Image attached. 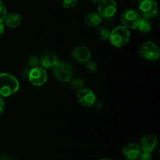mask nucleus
Segmentation results:
<instances>
[{
  "mask_svg": "<svg viewBox=\"0 0 160 160\" xmlns=\"http://www.w3.org/2000/svg\"><path fill=\"white\" fill-rule=\"evenodd\" d=\"M78 0H62V5L65 9H70L76 6Z\"/></svg>",
  "mask_w": 160,
  "mask_h": 160,
  "instance_id": "nucleus-19",
  "label": "nucleus"
},
{
  "mask_svg": "<svg viewBox=\"0 0 160 160\" xmlns=\"http://www.w3.org/2000/svg\"><path fill=\"white\" fill-rule=\"evenodd\" d=\"M117 11V5L114 0H103L98 3V13L102 18L110 19Z\"/></svg>",
  "mask_w": 160,
  "mask_h": 160,
  "instance_id": "nucleus-9",
  "label": "nucleus"
},
{
  "mask_svg": "<svg viewBox=\"0 0 160 160\" xmlns=\"http://www.w3.org/2000/svg\"><path fill=\"white\" fill-rule=\"evenodd\" d=\"M0 160H1V159H0Z\"/></svg>",
  "mask_w": 160,
  "mask_h": 160,
  "instance_id": "nucleus-27",
  "label": "nucleus"
},
{
  "mask_svg": "<svg viewBox=\"0 0 160 160\" xmlns=\"http://www.w3.org/2000/svg\"><path fill=\"white\" fill-rule=\"evenodd\" d=\"M23 17L19 13H11L6 15L4 22L5 24L9 28H16L21 24Z\"/></svg>",
  "mask_w": 160,
  "mask_h": 160,
  "instance_id": "nucleus-14",
  "label": "nucleus"
},
{
  "mask_svg": "<svg viewBox=\"0 0 160 160\" xmlns=\"http://www.w3.org/2000/svg\"><path fill=\"white\" fill-rule=\"evenodd\" d=\"M100 160H111V159H109V158H101Z\"/></svg>",
  "mask_w": 160,
  "mask_h": 160,
  "instance_id": "nucleus-26",
  "label": "nucleus"
},
{
  "mask_svg": "<svg viewBox=\"0 0 160 160\" xmlns=\"http://www.w3.org/2000/svg\"><path fill=\"white\" fill-rule=\"evenodd\" d=\"M59 61L56 53L51 50H45L41 57V64L45 68H53Z\"/></svg>",
  "mask_w": 160,
  "mask_h": 160,
  "instance_id": "nucleus-13",
  "label": "nucleus"
},
{
  "mask_svg": "<svg viewBox=\"0 0 160 160\" xmlns=\"http://www.w3.org/2000/svg\"><path fill=\"white\" fill-rule=\"evenodd\" d=\"M142 153V150L139 144L135 143H129L126 144L122 149V154L127 160H136L138 158Z\"/></svg>",
  "mask_w": 160,
  "mask_h": 160,
  "instance_id": "nucleus-12",
  "label": "nucleus"
},
{
  "mask_svg": "<svg viewBox=\"0 0 160 160\" xmlns=\"http://www.w3.org/2000/svg\"><path fill=\"white\" fill-rule=\"evenodd\" d=\"M20 83L18 79L12 74L0 73V97H8L18 91Z\"/></svg>",
  "mask_w": 160,
  "mask_h": 160,
  "instance_id": "nucleus-1",
  "label": "nucleus"
},
{
  "mask_svg": "<svg viewBox=\"0 0 160 160\" xmlns=\"http://www.w3.org/2000/svg\"><path fill=\"white\" fill-rule=\"evenodd\" d=\"M5 106H6V104H5L4 100H3L2 97H0V115L4 112Z\"/></svg>",
  "mask_w": 160,
  "mask_h": 160,
  "instance_id": "nucleus-23",
  "label": "nucleus"
},
{
  "mask_svg": "<svg viewBox=\"0 0 160 160\" xmlns=\"http://www.w3.org/2000/svg\"><path fill=\"white\" fill-rule=\"evenodd\" d=\"M141 16L134 9H127L120 15V21L123 26L128 29H135L138 28Z\"/></svg>",
  "mask_w": 160,
  "mask_h": 160,
  "instance_id": "nucleus-3",
  "label": "nucleus"
},
{
  "mask_svg": "<svg viewBox=\"0 0 160 160\" xmlns=\"http://www.w3.org/2000/svg\"><path fill=\"white\" fill-rule=\"evenodd\" d=\"M92 3H99L100 2L103 1V0H89Z\"/></svg>",
  "mask_w": 160,
  "mask_h": 160,
  "instance_id": "nucleus-25",
  "label": "nucleus"
},
{
  "mask_svg": "<svg viewBox=\"0 0 160 160\" xmlns=\"http://www.w3.org/2000/svg\"><path fill=\"white\" fill-rule=\"evenodd\" d=\"M71 56L75 61L78 63H86L90 61L92 53L90 50L84 45L74 47L71 52Z\"/></svg>",
  "mask_w": 160,
  "mask_h": 160,
  "instance_id": "nucleus-10",
  "label": "nucleus"
},
{
  "mask_svg": "<svg viewBox=\"0 0 160 160\" xmlns=\"http://www.w3.org/2000/svg\"><path fill=\"white\" fill-rule=\"evenodd\" d=\"M30 83L34 86H42L48 80V74L45 69L42 67H32L28 74Z\"/></svg>",
  "mask_w": 160,
  "mask_h": 160,
  "instance_id": "nucleus-7",
  "label": "nucleus"
},
{
  "mask_svg": "<svg viewBox=\"0 0 160 160\" xmlns=\"http://www.w3.org/2000/svg\"><path fill=\"white\" fill-rule=\"evenodd\" d=\"M131 38L130 30L125 28L123 25L117 26V28L112 30L109 35V41L110 43L115 47H123L128 43Z\"/></svg>",
  "mask_w": 160,
  "mask_h": 160,
  "instance_id": "nucleus-2",
  "label": "nucleus"
},
{
  "mask_svg": "<svg viewBox=\"0 0 160 160\" xmlns=\"http://www.w3.org/2000/svg\"><path fill=\"white\" fill-rule=\"evenodd\" d=\"M138 12L141 17L152 18L157 13L158 5L154 0H142L139 3Z\"/></svg>",
  "mask_w": 160,
  "mask_h": 160,
  "instance_id": "nucleus-6",
  "label": "nucleus"
},
{
  "mask_svg": "<svg viewBox=\"0 0 160 160\" xmlns=\"http://www.w3.org/2000/svg\"><path fill=\"white\" fill-rule=\"evenodd\" d=\"M85 67H86V70H87L88 72H90V73H94V72H96L97 68H98L96 63L92 61H88V62H86Z\"/></svg>",
  "mask_w": 160,
  "mask_h": 160,
  "instance_id": "nucleus-20",
  "label": "nucleus"
},
{
  "mask_svg": "<svg viewBox=\"0 0 160 160\" xmlns=\"http://www.w3.org/2000/svg\"><path fill=\"white\" fill-rule=\"evenodd\" d=\"M95 33H96V36L98 37V39H99L100 40L102 41H105L109 39V35H110L109 30L107 28H106V27L102 26L98 27Z\"/></svg>",
  "mask_w": 160,
  "mask_h": 160,
  "instance_id": "nucleus-16",
  "label": "nucleus"
},
{
  "mask_svg": "<svg viewBox=\"0 0 160 160\" xmlns=\"http://www.w3.org/2000/svg\"><path fill=\"white\" fill-rule=\"evenodd\" d=\"M5 32V25L3 22H0V36L4 34Z\"/></svg>",
  "mask_w": 160,
  "mask_h": 160,
  "instance_id": "nucleus-24",
  "label": "nucleus"
},
{
  "mask_svg": "<svg viewBox=\"0 0 160 160\" xmlns=\"http://www.w3.org/2000/svg\"><path fill=\"white\" fill-rule=\"evenodd\" d=\"M141 56L148 61H156L159 58L160 50L159 46L153 42H145L139 48Z\"/></svg>",
  "mask_w": 160,
  "mask_h": 160,
  "instance_id": "nucleus-4",
  "label": "nucleus"
},
{
  "mask_svg": "<svg viewBox=\"0 0 160 160\" xmlns=\"http://www.w3.org/2000/svg\"><path fill=\"white\" fill-rule=\"evenodd\" d=\"M72 85L75 89H82L83 86H84V82L81 78H75L72 81Z\"/></svg>",
  "mask_w": 160,
  "mask_h": 160,
  "instance_id": "nucleus-21",
  "label": "nucleus"
},
{
  "mask_svg": "<svg viewBox=\"0 0 160 160\" xmlns=\"http://www.w3.org/2000/svg\"><path fill=\"white\" fill-rule=\"evenodd\" d=\"M76 97L78 103L87 108L93 106L96 102V96L95 93L92 89H87V88L78 89Z\"/></svg>",
  "mask_w": 160,
  "mask_h": 160,
  "instance_id": "nucleus-8",
  "label": "nucleus"
},
{
  "mask_svg": "<svg viewBox=\"0 0 160 160\" xmlns=\"http://www.w3.org/2000/svg\"><path fill=\"white\" fill-rule=\"evenodd\" d=\"M138 160H152V153L142 152V153H141V155H139Z\"/></svg>",
  "mask_w": 160,
  "mask_h": 160,
  "instance_id": "nucleus-22",
  "label": "nucleus"
},
{
  "mask_svg": "<svg viewBox=\"0 0 160 160\" xmlns=\"http://www.w3.org/2000/svg\"><path fill=\"white\" fill-rule=\"evenodd\" d=\"M157 144V136H155V135L153 134H147L145 135V136L141 139L139 146H140L141 147V150L143 152L152 153V152L156 148Z\"/></svg>",
  "mask_w": 160,
  "mask_h": 160,
  "instance_id": "nucleus-11",
  "label": "nucleus"
},
{
  "mask_svg": "<svg viewBox=\"0 0 160 160\" xmlns=\"http://www.w3.org/2000/svg\"><path fill=\"white\" fill-rule=\"evenodd\" d=\"M53 73L58 81L67 83L71 80L73 70L69 64L59 61L53 67Z\"/></svg>",
  "mask_w": 160,
  "mask_h": 160,
  "instance_id": "nucleus-5",
  "label": "nucleus"
},
{
  "mask_svg": "<svg viewBox=\"0 0 160 160\" xmlns=\"http://www.w3.org/2000/svg\"><path fill=\"white\" fill-rule=\"evenodd\" d=\"M7 8L5 3L0 0V22L4 21L6 15H7Z\"/></svg>",
  "mask_w": 160,
  "mask_h": 160,
  "instance_id": "nucleus-18",
  "label": "nucleus"
},
{
  "mask_svg": "<svg viewBox=\"0 0 160 160\" xmlns=\"http://www.w3.org/2000/svg\"><path fill=\"white\" fill-rule=\"evenodd\" d=\"M140 31L143 33H147L148 31H151L152 29V24L150 23V21L148 20V19L143 18V17H141V20L139 21L138 25V28Z\"/></svg>",
  "mask_w": 160,
  "mask_h": 160,
  "instance_id": "nucleus-17",
  "label": "nucleus"
},
{
  "mask_svg": "<svg viewBox=\"0 0 160 160\" xmlns=\"http://www.w3.org/2000/svg\"><path fill=\"white\" fill-rule=\"evenodd\" d=\"M102 17L98 12H91L84 17V22L88 26L96 28L101 24Z\"/></svg>",
  "mask_w": 160,
  "mask_h": 160,
  "instance_id": "nucleus-15",
  "label": "nucleus"
}]
</instances>
